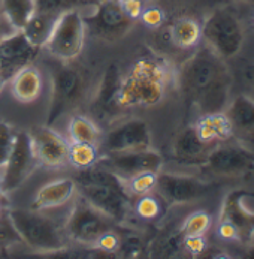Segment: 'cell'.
Segmentation results:
<instances>
[{"instance_id":"6da1fadb","label":"cell","mask_w":254,"mask_h":259,"mask_svg":"<svg viewBox=\"0 0 254 259\" xmlns=\"http://www.w3.org/2000/svg\"><path fill=\"white\" fill-rule=\"evenodd\" d=\"M177 81L185 102L196 107L200 114L224 111L229 104L230 72L224 59L207 45L182 63Z\"/></svg>"},{"instance_id":"7a4b0ae2","label":"cell","mask_w":254,"mask_h":259,"mask_svg":"<svg viewBox=\"0 0 254 259\" xmlns=\"http://www.w3.org/2000/svg\"><path fill=\"white\" fill-rule=\"evenodd\" d=\"M169 65L156 56L138 59L132 69L123 75L117 107L120 112L138 107H154L166 95L171 81Z\"/></svg>"},{"instance_id":"3957f363","label":"cell","mask_w":254,"mask_h":259,"mask_svg":"<svg viewBox=\"0 0 254 259\" xmlns=\"http://www.w3.org/2000/svg\"><path fill=\"white\" fill-rule=\"evenodd\" d=\"M6 216L21 241L40 253H57L68 247L60 228L35 210L9 208Z\"/></svg>"},{"instance_id":"277c9868","label":"cell","mask_w":254,"mask_h":259,"mask_svg":"<svg viewBox=\"0 0 254 259\" xmlns=\"http://www.w3.org/2000/svg\"><path fill=\"white\" fill-rule=\"evenodd\" d=\"M220 238L250 244L254 241V193L236 189L229 192L221 204L217 223Z\"/></svg>"},{"instance_id":"5b68a950","label":"cell","mask_w":254,"mask_h":259,"mask_svg":"<svg viewBox=\"0 0 254 259\" xmlns=\"http://www.w3.org/2000/svg\"><path fill=\"white\" fill-rule=\"evenodd\" d=\"M85 85L87 78L79 68L73 65H60L54 69L46 126H53L59 118L81 104L85 95Z\"/></svg>"},{"instance_id":"8992f818","label":"cell","mask_w":254,"mask_h":259,"mask_svg":"<svg viewBox=\"0 0 254 259\" xmlns=\"http://www.w3.org/2000/svg\"><path fill=\"white\" fill-rule=\"evenodd\" d=\"M202 39L221 59L236 56L244 44V29L229 8L216 9L202 26Z\"/></svg>"},{"instance_id":"52a82bcc","label":"cell","mask_w":254,"mask_h":259,"mask_svg":"<svg viewBox=\"0 0 254 259\" xmlns=\"http://www.w3.org/2000/svg\"><path fill=\"white\" fill-rule=\"evenodd\" d=\"M85 33L84 18L79 11L73 8L60 14L56 27L43 48H46L53 57L62 62H71L81 54L85 42Z\"/></svg>"},{"instance_id":"ba28073f","label":"cell","mask_w":254,"mask_h":259,"mask_svg":"<svg viewBox=\"0 0 254 259\" xmlns=\"http://www.w3.org/2000/svg\"><path fill=\"white\" fill-rule=\"evenodd\" d=\"M85 32L105 42H117L133 26V20L123 11L120 0H99L94 14L82 17Z\"/></svg>"},{"instance_id":"9c48e42d","label":"cell","mask_w":254,"mask_h":259,"mask_svg":"<svg viewBox=\"0 0 254 259\" xmlns=\"http://www.w3.org/2000/svg\"><path fill=\"white\" fill-rule=\"evenodd\" d=\"M76 190L94 208L108 216L114 223H124L132 210V196L126 186L102 183H76Z\"/></svg>"},{"instance_id":"30bf717a","label":"cell","mask_w":254,"mask_h":259,"mask_svg":"<svg viewBox=\"0 0 254 259\" xmlns=\"http://www.w3.org/2000/svg\"><path fill=\"white\" fill-rule=\"evenodd\" d=\"M112 228L114 222L108 216L100 213L79 195V198L75 202L72 214L68 219L65 231L75 243L93 246L104 232Z\"/></svg>"},{"instance_id":"8fae6325","label":"cell","mask_w":254,"mask_h":259,"mask_svg":"<svg viewBox=\"0 0 254 259\" xmlns=\"http://www.w3.org/2000/svg\"><path fill=\"white\" fill-rule=\"evenodd\" d=\"M39 166L36 154L33 151L29 132L20 131L15 135L14 148L5 163V171L0 180V192L9 193L17 190Z\"/></svg>"},{"instance_id":"7c38bea8","label":"cell","mask_w":254,"mask_h":259,"mask_svg":"<svg viewBox=\"0 0 254 259\" xmlns=\"http://www.w3.org/2000/svg\"><path fill=\"white\" fill-rule=\"evenodd\" d=\"M96 165H100L120 179L127 180L141 172H159L163 166V157L149 147L145 150L105 153V156L99 157Z\"/></svg>"},{"instance_id":"4fadbf2b","label":"cell","mask_w":254,"mask_h":259,"mask_svg":"<svg viewBox=\"0 0 254 259\" xmlns=\"http://www.w3.org/2000/svg\"><path fill=\"white\" fill-rule=\"evenodd\" d=\"M202 168L217 176H242L254 169V153L245 144L227 140L211 150Z\"/></svg>"},{"instance_id":"5bb4252c","label":"cell","mask_w":254,"mask_h":259,"mask_svg":"<svg viewBox=\"0 0 254 259\" xmlns=\"http://www.w3.org/2000/svg\"><path fill=\"white\" fill-rule=\"evenodd\" d=\"M151 147V132L148 123L141 118H130L111 127L99 141V150L105 153H120L145 150Z\"/></svg>"},{"instance_id":"9a60e30c","label":"cell","mask_w":254,"mask_h":259,"mask_svg":"<svg viewBox=\"0 0 254 259\" xmlns=\"http://www.w3.org/2000/svg\"><path fill=\"white\" fill-rule=\"evenodd\" d=\"M208 183L199 180L193 176L172 174V172H157L156 189L157 195L168 205L187 204L202 198L208 192Z\"/></svg>"},{"instance_id":"2e32d148","label":"cell","mask_w":254,"mask_h":259,"mask_svg":"<svg viewBox=\"0 0 254 259\" xmlns=\"http://www.w3.org/2000/svg\"><path fill=\"white\" fill-rule=\"evenodd\" d=\"M29 135L39 165L59 168L68 163L69 144L62 138V135L53 131L51 126H36L29 132Z\"/></svg>"},{"instance_id":"e0dca14e","label":"cell","mask_w":254,"mask_h":259,"mask_svg":"<svg viewBox=\"0 0 254 259\" xmlns=\"http://www.w3.org/2000/svg\"><path fill=\"white\" fill-rule=\"evenodd\" d=\"M39 54V48L33 47L21 30L14 36L0 42V75L8 82L24 66L30 65Z\"/></svg>"},{"instance_id":"ac0fdd59","label":"cell","mask_w":254,"mask_h":259,"mask_svg":"<svg viewBox=\"0 0 254 259\" xmlns=\"http://www.w3.org/2000/svg\"><path fill=\"white\" fill-rule=\"evenodd\" d=\"M121 81L123 74L120 68L115 63L109 65L102 76L97 93L91 102V112L96 117V120L102 123H111L117 115L121 114L117 107V98Z\"/></svg>"},{"instance_id":"d6986e66","label":"cell","mask_w":254,"mask_h":259,"mask_svg":"<svg viewBox=\"0 0 254 259\" xmlns=\"http://www.w3.org/2000/svg\"><path fill=\"white\" fill-rule=\"evenodd\" d=\"M217 144L205 141L196 131L194 124L187 126L175 137L172 153L178 163L188 166H202L211 150Z\"/></svg>"},{"instance_id":"ffe728a7","label":"cell","mask_w":254,"mask_h":259,"mask_svg":"<svg viewBox=\"0 0 254 259\" xmlns=\"http://www.w3.org/2000/svg\"><path fill=\"white\" fill-rule=\"evenodd\" d=\"M224 114L232 126L233 135L242 141L254 140V99L247 95H239L227 104Z\"/></svg>"},{"instance_id":"44dd1931","label":"cell","mask_w":254,"mask_h":259,"mask_svg":"<svg viewBox=\"0 0 254 259\" xmlns=\"http://www.w3.org/2000/svg\"><path fill=\"white\" fill-rule=\"evenodd\" d=\"M76 192L75 179H59L51 183L43 185L30 202V208L35 211H42L48 208H56L65 205Z\"/></svg>"},{"instance_id":"7402d4cb","label":"cell","mask_w":254,"mask_h":259,"mask_svg":"<svg viewBox=\"0 0 254 259\" xmlns=\"http://www.w3.org/2000/svg\"><path fill=\"white\" fill-rule=\"evenodd\" d=\"M11 93L21 104L35 102L43 90L42 74L35 66H24L11 79Z\"/></svg>"},{"instance_id":"603a6c76","label":"cell","mask_w":254,"mask_h":259,"mask_svg":"<svg viewBox=\"0 0 254 259\" xmlns=\"http://www.w3.org/2000/svg\"><path fill=\"white\" fill-rule=\"evenodd\" d=\"M59 12H48V11H36L33 17L27 21L23 27V35L36 48H43L51 36L56 23L59 20Z\"/></svg>"},{"instance_id":"cb8c5ba5","label":"cell","mask_w":254,"mask_h":259,"mask_svg":"<svg viewBox=\"0 0 254 259\" xmlns=\"http://www.w3.org/2000/svg\"><path fill=\"white\" fill-rule=\"evenodd\" d=\"M197 134L210 143H223L233 137L232 126L226 117L224 111L213 112V114H202L200 118L194 123Z\"/></svg>"},{"instance_id":"d4e9b609","label":"cell","mask_w":254,"mask_h":259,"mask_svg":"<svg viewBox=\"0 0 254 259\" xmlns=\"http://www.w3.org/2000/svg\"><path fill=\"white\" fill-rule=\"evenodd\" d=\"M169 36L177 47H180L182 50H188V48L196 47L199 40L202 39V26L196 20L184 17V18L177 20L171 26Z\"/></svg>"},{"instance_id":"484cf974","label":"cell","mask_w":254,"mask_h":259,"mask_svg":"<svg viewBox=\"0 0 254 259\" xmlns=\"http://www.w3.org/2000/svg\"><path fill=\"white\" fill-rule=\"evenodd\" d=\"M68 135L72 143H90L99 146L102 138L97 124L84 115H73L68 126Z\"/></svg>"},{"instance_id":"4316f807","label":"cell","mask_w":254,"mask_h":259,"mask_svg":"<svg viewBox=\"0 0 254 259\" xmlns=\"http://www.w3.org/2000/svg\"><path fill=\"white\" fill-rule=\"evenodd\" d=\"M2 12L17 30H23L36 12V0H2Z\"/></svg>"},{"instance_id":"83f0119b","label":"cell","mask_w":254,"mask_h":259,"mask_svg":"<svg viewBox=\"0 0 254 259\" xmlns=\"http://www.w3.org/2000/svg\"><path fill=\"white\" fill-rule=\"evenodd\" d=\"M100 157L99 146L90 143H71L68 148V163L76 169H87L97 163Z\"/></svg>"},{"instance_id":"f1b7e54d","label":"cell","mask_w":254,"mask_h":259,"mask_svg":"<svg viewBox=\"0 0 254 259\" xmlns=\"http://www.w3.org/2000/svg\"><path fill=\"white\" fill-rule=\"evenodd\" d=\"M163 199L159 195H153L151 192L136 196L135 201V213L144 219V221H157L162 214H163V205H162Z\"/></svg>"},{"instance_id":"f546056e","label":"cell","mask_w":254,"mask_h":259,"mask_svg":"<svg viewBox=\"0 0 254 259\" xmlns=\"http://www.w3.org/2000/svg\"><path fill=\"white\" fill-rule=\"evenodd\" d=\"M156 182H157V172H141L124 180V186L127 193L133 198L153 192L156 189Z\"/></svg>"},{"instance_id":"4dcf8cb0","label":"cell","mask_w":254,"mask_h":259,"mask_svg":"<svg viewBox=\"0 0 254 259\" xmlns=\"http://www.w3.org/2000/svg\"><path fill=\"white\" fill-rule=\"evenodd\" d=\"M184 234L180 231V234L168 235L163 238H159L154 244L149 246V255H157L159 258H169L178 252V249L182 246Z\"/></svg>"},{"instance_id":"1f68e13d","label":"cell","mask_w":254,"mask_h":259,"mask_svg":"<svg viewBox=\"0 0 254 259\" xmlns=\"http://www.w3.org/2000/svg\"><path fill=\"white\" fill-rule=\"evenodd\" d=\"M211 226V216L207 211H196L190 214L181 226L184 235H205Z\"/></svg>"},{"instance_id":"d6a6232c","label":"cell","mask_w":254,"mask_h":259,"mask_svg":"<svg viewBox=\"0 0 254 259\" xmlns=\"http://www.w3.org/2000/svg\"><path fill=\"white\" fill-rule=\"evenodd\" d=\"M145 252V243L138 234L133 232L126 237H121V243L117 250V253L123 258H141Z\"/></svg>"},{"instance_id":"836d02e7","label":"cell","mask_w":254,"mask_h":259,"mask_svg":"<svg viewBox=\"0 0 254 259\" xmlns=\"http://www.w3.org/2000/svg\"><path fill=\"white\" fill-rule=\"evenodd\" d=\"M15 135L17 132L11 124H8L6 121H0V168H3L9 159L15 143Z\"/></svg>"},{"instance_id":"e575fe53","label":"cell","mask_w":254,"mask_h":259,"mask_svg":"<svg viewBox=\"0 0 254 259\" xmlns=\"http://www.w3.org/2000/svg\"><path fill=\"white\" fill-rule=\"evenodd\" d=\"M120 243H121V235L117 232L115 228H112V229H109L107 232H104L97 238V241L93 244V247L97 249L102 253L114 255V253H117V250L120 247Z\"/></svg>"},{"instance_id":"d590c367","label":"cell","mask_w":254,"mask_h":259,"mask_svg":"<svg viewBox=\"0 0 254 259\" xmlns=\"http://www.w3.org/2000/svg\"><path fill=\"white\" fill-rule=\"evenodd\" d=\"M14 243H23L20 235L17 234L15 228L9 222L8 216L5 219L0 218V252H3L6 247L12 246Z\"/></svg>"},{"instance_id":"8d00e7d4","label":"cell","mask_w":254,"mask_h":259,"mask_svg":"<svg viewBox=\"0 0 254 259\" xmlns=\"http://www.w3.org/2000/svg\"><path fill=\"white\" fill-rule=\"evenodd\" d=\"M81 5V0H36V11L48 12H65Z\"/></svg>"},{"instance_id":"74e56055","label":"cell","mask_w":254,"mask_h":259,"mask_svg":"<svg viewBox=\"0 0 254 259\" xmlns=\"http://www.w3.org/2000/svg\"><path fill=\"white\" fill-rule=\"evenodd\" d=\"M184 249L193 256H202L207 250V240L204 235H184Z\"/></svg>"},{"instance_id":"f35d334b","label":"cell","mask_w":254,"mask_h":259,"mask_svg":"<svg viewBox=\"0 0 254 259\" xmlns=\"http://www.w3.org/2000/svg\"><path fill=\"white\" fill-rule=\"evenodd\" d=\"M142 23L148 26V27H153V29H157L162 26L163 20H165V14L160 8L157 6H149V8H144L141 17Z\"/></svg>"},{"instance_id":"ab89813d","label":"cell","mask_w":254,"mask_h":259,"mask_svg":"<svg viewBox=\"0 0 254 259\" xmlns=\"http://www.w3.org/2000/svg\"><path fill=\"white\" fill-rule=\"evenodd\" d=\"M120 3H121L123 11L133 21H136L141 17L142 11H144V0H120Z\"/></svg>"},{"instance_id":"60d3db41","label":"cell","mask_w":254,"mask_h":259,"mask_svg":"<svg viewBox=\"0 0 254 259\" xmlns=\"http://www.w3.org/2000/svg\"><path fill=\"white\" fill-rule=\"evenodd\" d=\"M17 32H18V30H17V29L14 27V24L9 21V18H8L3 12H0V42L6 40L8 37L14 36Z\"/></svg>"},{"instance_id":"b9f144b4","label":"cell","mask_w":254,"mask_h":259,"mask_svg":"<svg viewBox=\"0 0 254 259\" xmlns=\"http://www.w3.org/2000/svg\"><path fill=\"white\" fill-rule=\"evenodd\" d=\"M245 76L248 78V81H250V82L254 85V65L253 66H250V68L245 71Z\"/></svg>"},{"instance_id":"7bdbcfd3","label":"cell","mask_w":254,"mask_h":259,"mask_svg":"<svg viewBox=\"0 0 254 259\" xmlns=\"http://www.w3.org/2000/svg\"><path fill=\"white\" fill-rule=\"evenodd\" d=\"M247 258H250V259H254V246L247 252Z\"/></svg>"},{"instance_id":"ee69618b","label":"cell","mask_w":254,"mask_h":259,"mask_svg":"<svg viewBox=\"0 0 254 259\" xmlns=\"http://www.w3.org/2000/svg\"><path fill=\"white\" fill-rule=\"evenodd\" d=\"M99 0H81V5H90V3H97Z\"/></svg>"},{"instance_id":"f6af8a7d","label":"cell","mask_w":254,"mask_h":259,"mask_svg":"<svg viewBox=\"0 0 254 259\" xmlns=\"http://www.w3.org/2000/svg\"><path fill=\"white\" fill-rule=\"evenodd\" d=\"M5 84H6V81L2 78V75H0V93H2V90H3V87H5Z\"/></svg>"},{"instance_id":"bcb514c9","label":"cell","mask_w":254,"mask_h":259,"mask_svg":"<svg viewBox=\"0 0 254 259\" xmlns=\"http://www.w3.org/2000/svg\"><path fill=\"white\" fill-rule=\"evenodd\" d=\"M244 2H254V0H244Z\"/></svg>"},{"instance_id":"7dc6e473","label":"cell","mask_w":254,"mask_h":259,"mask_svg":"<svg viewBox=\"0 0 254 259\" xmlns=\"http://www.w3.org/2000/svg\"><path fill=\"white\" fill-rule=\"evenodd\" d=\"M0 193H2V192H0Z\"/></svg>"}]
</instances>
